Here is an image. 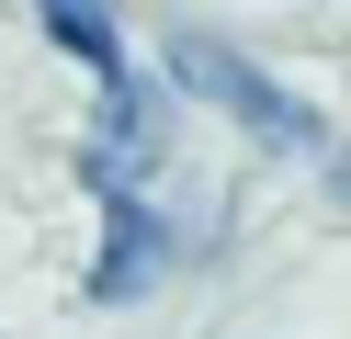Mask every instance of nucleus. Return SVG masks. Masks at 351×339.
Masks as SVG:
<instances>
[{
    "mask_svg": "<svg viewBox=\"0 0 351 339\" xmlns=\"http://www.w3.org/2000/svg\"><path fill=\"white\" fill-rule=\"evenodd\" d=\"M170 79L193 90V102H215V113H238L250 136H272L283 158H328V125L295 102V90H272L261 68H238L215 34H170Z\"/></svg>",
    "mask_w": 351,
    "mask_h": 339,
    "instance_id": "1",
    "label": "nucleus"
},
{
    "mask_svg": "<svg viewBox=\"0 0 351 339\" xmlns=\"http://www.w3.org/2000/svg\"><path fill=\"white\" fill-rule=\"evenodd\" d=\"M147 158H170V90H147V79H114V90H102V125H91V147H80V170H91L102 192H125Z\"/></svg>",
    "mask_w": 351,
    "mask_h": 339,
    "instance_id": "2",
    "label": "nucleus"
},
{
    "mask_svg": "<svg viewBox=\"0 0 351 339\" xmlns=\"http://www.w3.org/2000/svg\"><path fill=\"white\" fill-rule=\"evenodd\" d=\"M159 271H170V226L147 215L136 192H114V249H102V271H91V294H114V305H125V294H147V283H159Z\"/></svg>",
    "mask_w": 351,
    "mask_h": 339,
    "instance_id": "3",
    "label": "nucleus"
},
{
    "mask_svg": "<svg viewBox=\"0 0 351 339\" xmlns=\"http://www.w3.org/2000/svg\"><path fill=\"white\" fill-rule=\"evenodd\" d=\"M34 12H46V34L69 45V57L91 68L102 90H114V79H136V57H125V34H114V12H102V0H34Z\"/></svg>",
    "mask_w": 351,
    "mask_h": 339,
    "instance_id": "4",
    "label": "nucleus"
}]
</instances>
